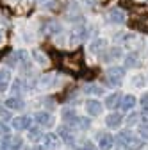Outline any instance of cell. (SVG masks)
Masks as SVG:
<instances>
[{
    "instance_id": "obj_12",
    "label": "cell",
    "mask_w": 148,
    "mask_h": 150,
    "mask_svg": "<svg viewBox=\"0 0 148 150\" xmlns=\"http://www.w3.org/2000/svg\"><path fill=\"white\" fill-rule=\"evenodd\" d=\"M132 139H134V136H132V132H128V130H121L118 134V138H116V141H118V145L121 148H128V145H130Z\"/></svg>"
},
{
    "instance_id": "obj_14",
    "label": "cell",
    "mask_w": 148,
    "mask_h": 150,
    "mask_svg": "<svg viewBox=\"0 0 148 150\" xmlns=\"http://www.w3.org/2000/svg\"><path fill=\"white\" fill-rule=\"evenodd\" d=\"M9 82H11V73L7 70H2L0 71V93H6V89L9 88Z\"/></svg>"
},
{
    "instance_id": "obj_20",
    "label": "cell",
    "mask_w": 148,
    "mask_h": 150,
    "mask_svg": "<svg viewBox=\"0 0 148 150\" xmlns=\"http://www.w3.org/2000/svg\"><path fill=\"white\" fill-rule=\"evenodd\" d=\"M137 64H139V61H137V55L136 54H130L127 57V61H125V66L127 68H132V66H137Z\"/></svg>"
},
{
    "instance_id": "obj_29",
    "label": "cell",
    "mask_w": 148,
    "mask_h": 150,
    "mask_svg": "<svg viewBox=\"0 0 148 150\" xmlns=\"http://www.w3.org/2000/svg\"><path fill=\"white\" fill-rule=\"evenodd\" d=\"M30 150H45V146H39V145H34Z\"/></svg>"
},
{
    "instance_id": "obj_19",
    "label": "cell",
    "mask_w": 148,
    "mask_h": 150,
    "mask_svg": "<svg viewBox=\"0 0 148 150\" xmlns=\"http://www.w3.org/2000/svg\"><path fill=\"white\" fill-rule=\"evenodd\" d=\"M43 141H45V146H48V148H55V146H57V138H55L54 134L45 136Z\"/></svg>"
},
{
    "instance_id": "obj_8",
    "label": "cell",
    "mask_w": 148,
    "mask_h": 150,
    "mask_svg": "<svg viewBox=\"0 0 148 150\" xmlns=\"http://www.w3.org/2000/svg\"><path fill=\"white\" fill-rule=\"evenodd\" d=\"M66 125H70L71 129H80V130H87L89 129V125H91V120L89 118H82V116H75L70 123H66Z\"/></svg>"
},
{
    "instance_id": "obj_3",
    "label": "cell",
    "mask_w": 148,
    "mask_h": 150,
    "mask_svg": "<svg viewBox=\"0 0 148 150\" xmlns=\"http://www.w3.org/2000/svg\"><path fill=\"white\" fill-rule=\"evenodd\" d=\"M34 120H36V123L41 125V127H50V125H54V116L50 115L48 111H39V112H36V115H34Z\"/></svg>"
},
{
    "instance_id": "obj_10",
    "label": "cell",
    "mask_w": 148,
    "mask_h": 150,
    "mask_svg": "<svg viewBox=\"0 0 148 150\" xmlns=\"http://www.w3.org/2000/svg\"><path fill=\"white\" fill-rule=\"evenodd\" d=\"M107 20L120 25V23L125 22V14H123V11H121L120 7H116V9H111V11L107 13Z\"/></svg>"
},
{
    "instance_id": "obj_26",
    "label": "cell",
    "mask_w": 148,
    "mask_h": 150,
    "mask_svg": "<svg viewBox=\"0 0 148 150\" xmlns=\"http://www.w3.org/2000/svg\"><path fill=\"white\" fill-rule=\"evenodd\" d=\"M80 150H97V146L91 143V141H86V143H84V146H82Z\"/></svg>"
},
{
    "instance_id": "obj_9",
    "label": "cell",
    "mask_w": 148,
    "mask_h": 150,
    "mask_svg": "<svg viewBox=\"0 0 148 150\" xmlns=\"http://www.w3.org/2000/svg\"><path fill=\"white\" fill-rule=\"evenodd\" d=\"M134 105H136V97L134 95H123L118 102V107L121 111H130V109H134Z\"/></svg>"
},
{
    "instance_id": "obj_16",
    "label": "cell",
    "mask_w": 148,
    "mask_h": 150,
    "mask_svg": "<svg viewBox=\"0 0 148 150\" xmlns=\"http://www.w3.org/2000/svg\"><path fill=\"white\" fill-rule=\"evenodd\" d=\"M120 98H121V95H120V93H111V95L105 98V107H109V109H114V107L118 105Z\"/></svg>"
},
{
    "instance_id": "obj_23",
    "label": "cell",
    "mask_w": 148,
    "mask_h": 150,
    "mask_svg": "<svg viewBox=\"0 0 148 150\" xmlns=\"http://www.w3.org/2000/svg\"><path fill=\"white\" fill-rule=\"evenodd\" d=\"M139 132H141V136H143L144 139H148V122H144V123L139 127Z\"/></svg>"
},
{
    "instance_id": "obj_17",
    "label": "cell",
    "mask_w": 148,
    "mask_h": 150,
    "mask_svg": "<svg viewBox=\"0 0 148 150\" xmlns=\"http://www.w3.org/2000/svg\"><path fill=\"white\" fill-rule=\"evenodd\" d=\"M75 116H77V115H75V111H73V109H63L61 118H63V122H64V123H70Z\"/></svg>"
},
{
    "instance_id": "obj_11",
    "label": "cell",
    "mask_w": 148,
    "mask_h": 150,
    "mask_svg": "<svg viewBox=\"0 0 148 150\" xmlns=\"http://www.w3.org/2000/svg\"><path fill=\"white\" fill-rule=\"evenodd\" d=\"M123 55V50L120 48V47H113V48H109L107 52L104 50V61H114V59H120Z\"/></svg>"
},
{
    "instance_id": "obj_2",
    "label": "cell",
    "mask_w": 148,
    "mask_h": 150,
    "mask_svg": "<svg viewBox=\"0 0 148 150\" xmlns=\"http://www.w3.org/2000/svg\"><path fill=\"white\" fill-rule=\"evenodd\" d=\"M102 109H104V104L100 100H97V98H89L86 102V112H87V115H91V116L102 115Z\"/></svg>"
},
{
    "instance_id": "obj_1",
    "label": "cell",
    "mask_w": 148,
    "mask_h": 150,
    "mask_svg": "<svg viewBox=\"0 0 148 150\" xmlns=\"http://www.w3.org/2000/svg\"><path fill=\"white\" fill-rule=\"evenodd\" d=\"M125 75V68H120V66H111L107 71H105V77H104V82L111 88H116L121 84V79Z\"/></svg>"
},
{
    "instance_id": "obj_4",
    "label": "cell",
    "mask_w": 148,
    "mask_h": 150,
    "mask_svg": "<svg viewBox=\"0 0 148 150\" xmlns=\"http://www.w3.org/2000/svg\"><path fill=\"white\" fill-rule=\"evenodd\" d=\"M11 127L14 130H27L30 127V118L29 116H16V118H13Z\"/></svg>"
},
{
    "instance_id": "obj_24",
    "label": "cell",
    "mask_w": 148,
    "mask_h": 150,
    "mask_svg": "<svg viewBox=\"0 0 148 150\" xmlns=\"http://www.w3.org/2000/svg\"><path fill=\"white\" fill-rule=\"evenodd\" d=\"M50 34H57L59 30H61V27H59V23H50V29H47Z\"/></svg>"
},
{
    "instance_id": "obj_6",
    "label": "cell",
    "mask_w": 148,
    "mask_h": 150,
    "mask_svg": "<svg viewBox=\"0 0 148 150\" xmlns=\"http://www.w3.org/2000/svg\"><path fill=\"white\" fill-rule=\"evenodd\" d=\"M59 136H61L63 143H66V145H73V143H75L73 129H71L70 125H64V127H61V129H59Z\"/></svg>"
},
{
    "instance_id": "obj_22",
    "label": "cell",
    "mask_w": 148,
    "mask_h": 150,
    "mask_svg": "<svg viewBox=\"0 0 148 150\" xmlns=\"http://www.w3.org/2000/svg\"><path fill=\"white\" fill-rule=\"evenodd\" d=\"M22 139L20 138H11V150H18V148H20L22 146Z\"/></svg>"
},
{
    "instance_id": "obj_15",
    "label": "cell",
    "mask_w": 148,
    "mask_h": 150,
    "mask_svg": "<svg viewBox=\"0 0 148 150\" xmlns=\"http://www.w3.org/2000/svg\"><path fill=\"white\" fill-rule=\"evenodd\" d=\"M105 48H107V41H105V40H102V38H100V40H97V41H93V43L89 45V50L93 52V54H100V52H104Z\"/></svg>"
},
{
    "instance_id": "obj_25",
    "label": "cell",
    "mask_w": 148,
    "mask_h": 150,
    "mask_svg": "<svg viewBox=\"0 0 148 150\" xmlns=\"http://www.w3.org/2000/svg\"><path fill=\"white\" fill-rule=\"evenodd\" d=\"M132 84H137V86H143V84H144V79L141 77V75H136V77L132 79Z\"/></svg>"
},
{
    "instance_id": "obj_18",
    "label": "cell",
    "mask_w": 148,
    "mask_h": 150,
    "mask_svg": "<svg viewBox=\"0 0 148 150\" xmlns=\"http://www.w3.org/2000/svg\"><path fill=\"white\" fill-rule=\"evenodd\" d=\"M84 93H86V95H102L104 89L100 86H86L84 88Z\"/></svg>"
},
{
    "instance_id": "obj_13",
    "label": "cell",
    "mask_w": 148,
    "mask_h": 150,
    "mask_svg": "<svg viewBox=\"0 0 148 150\" xmlns=\"http://www.w3.org/2000/svg\"><path fill=\"white\" fill-rule=\"evenodd\" d=\"M4 104H6V107L11 109V111H20V109L25 107V102H23L22 98H18V97H11V98H7Z\"/></svg>"
},
{
    "instance_id": "obj_28",
    "label": "cell",
    "mask_w": 148,
    "mask_h": 150,
    "mask_svg": "<svg viewBox=\"0 0 148 150\" xmlns=\"http://www.w3.org/2000/svg\"><path fill=\"white\" fill-rule=\"evenodd\" d=\"M141 105L143 107H148V93H144V95L141 97Z\"/></svg>"
},
{
    "instance_id": "obj_21",
    "label": "cell",
    "mask_w": 148,
    "mask_h": 150,
    "mask_svg": "<svg viewBox=\"0 0 148 150\" xmlns=\"http://www.w3.org/2000/svg\"><path fill=\"white\" fill-rule=\"evenodd\" d=\"M0 150H11V138L9 136L0 139Z\"/></svg>"
},
{
    "instance_id": "obj_5",
    "label": "cell",
    "mask_w": 148,
    "mask_h": 150,
    "mask_svg": "<svg viewBox=\"0 0 148 150\" xmlns=\"http://www.w3.org/2000/svg\"><path fill=\"white\" fill-rule=\"evenodd\" d=\"M113 145H114V138L111 136L109 132H102L98 136V148L100 150H111Z\"/></svg>"
},
{
    "instance_id": "obj_7",
    "label": "cell",
    "mask_w": 148,
    "mask_h": 150,
    "mask_svg": "<svg viewBox=\"0 0 148 150\" xmlns=\"http://www.w3.org/2000/svg\"><path fill=\"white\" fill-rule=\"evenodd\" d=\"M121 123H123V115H120V112H111L105 118V125L109 129H118Z\"/></svg>"
},
{
    "instance_id": "obj_27",
    "label": "cell",
    "mask_w": 148,
    "mask_h": 150,
    "mask_svg": "<svg viewBox=\"0 0 148 150\" xmlns=\"http://www.w3.org/2000/svg\"><path fill=\"white\" fill-rule=\"evenodd\" d=\"M27 130H29V134H30V138H39V130H38V129H30V127H29Z\"/></svg>"
}]
</instances>
